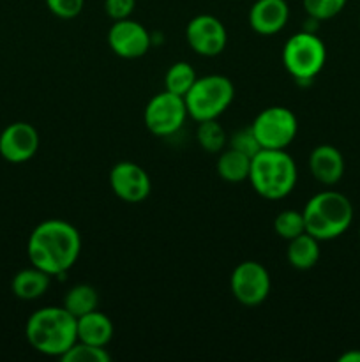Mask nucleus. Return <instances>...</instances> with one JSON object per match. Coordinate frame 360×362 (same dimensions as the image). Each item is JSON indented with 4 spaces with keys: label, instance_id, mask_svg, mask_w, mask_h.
<instances>
[{
    "label": "nucleus",
    "instance_id": "nucleus-10",
    "mask_svg": "<svg viewBox=\"0 0 360 362\" xmlns=\"http://www.w3.org/2000/svg\"><path fill=\"white\" fill-rule=\"evenodd\" d=\"M186 39L201 57H217L224 52L228 32L222 21L212 14H198L187 23Z\"/></svg>",
    "mask_w": 360,
    "mask_h": 362
},
{
    "label": "nucleus",
    "instance_id": "nucleus-5",
    "mask_svg": "<svg viewBox=\"0 0 360 362\" xmlns=\"http://www.w3.org/2000/svg\"><path fill=\"white\" fill-rule=\"evenodd\" d=\"M235 98V85L222 74H207L196 78L191 90L184 95L187 113L196 122L217 119L228 110Z\"/></svg>",
    "mask_w": 360,
    "mask_h": 362
},
{
    "label": "nucleus",
    "instance_id": "nucleus-17",
    "mask_svg": "<svg viewBox=\"0 0 360 362\" xmlns=\"http://www.w3.org/2000/svg\"><path fill=\"white\" fill-rule=\"evenodd\" d=\"M320 240L311 235V233L304 232L302 235L288 240L286 260L296 271H309V269H313L320 262Z\"/></svg>",
    "mask_w": 360,
    "mask_h": 362
},
{
    "label": "nucleus",
    "instance_id": "nucleus-20",
    "mask_svg": "<svg viewBox=\"0 0 360 362\" xmlns=\"http://www.w3.org/2000/svg\"><path fill=\"white\" fill-rule=\"evenodd\" d=\"M99 304V293L94 286L90 285H74L69 292L64 297L62 306L73 315L74 318H80L83 315L90 313V311L97 310Z\"/></svg>",
    "mask_w": 360,
    "mask_h": 362
},
{
    "label": "nucleus",
    "instance_id": "nucleus-15",
    "mask_svg": "<svg viewBox=\"0 0 360 362\" xmlns=\"http://www.w3.org/2000/svg\"><path fill=\"white\" fill-rule=\"evenodd\" d=\"M311 175L325 186H334L344 175V158L334 145H318L309 154Z\"/></svg>",
    "mask_w": 360,
    "mask_h": 362
},
{
    "label": "nucleus",
    "instance_id": "nucleus-7",
    "mask_svg": "<svg viewBox=\"0 0 360 362\" xmlns=\"http://www.w3.org/2000/svg\"><path fill=\"white\" fill-rule=\"evenodd\" d=\"M261 148H286L296 136L299 120L286 106H270L256 115L251 124Z\"/></svg>",
    "mask_w": 360,
    "mask_h": 362
},
{
    "label": "nucleus",
    "instance_id": "nucleus-11",
    "mask_svg": "<svg viewBox=\"0 0 360 362\" xmlns=\"http://www.w3.org/2000/svg\"><path fill=\"white\" fill-rule=\"evenodd\" d=\"M152 37L147 28L131 18L113 21L108 30V45L120 59H140L150 48Z\"/></svg>",
    "mask_w": 360,
    "mask_h": 362
},
{
    "label": "nucleus",
    "instance_id": "nucleus-13",
    "mask_svg": "<svg viewBox=\"0 0 360 362\" xmlns=\"http://www.w3.org/2000/svg\"><path fill=\"white\" fill-rule=\"evenodd\" d=\"M37 129L28 122H13L0 133V156L7 163L20 165L34 158L39 151Z\"/></svg>",
    "mask_w": 360,
    "mask_h": 362
},
{
    "label": "nucleus",
    "instance_id": "nucleus-21",
    "mask_svg": "<svg viewBox=\"0 0 360 362\" xmlns=\"http://www.w3.org/2000/svg\"><path fill=\"white\" fill-rule=\"evenodd\" d=\"M196 78H198V74H196V71H194V67L191 66L189 62H184V60H180V62L172 64V66H169V69L166 71L164 90L184 98V95L191 90V87L194 85Z\"/></svg>",
    "mask_w": 360,
    "mask_h": 362
},
{
    "label": "nucleus",
    "instance_id": "nucleus-14",
    "mask_svg": "<svg viewBox=\"0 0 360 362\" xmlns=\"http://www.w3.org/2000/svg\"><path fill=\"white\" fill-rule=\"evenodd\" d=\"M289 7L286 0H256L249 11V25L256 34L274 35L286 27Z\"/></svg>",
    "mask_w": 360,
    "mask_h": 362
},
{
    "label": "nucleus",
    "instance_id": "nucleus-24",
    "mask_svg": "<svg viewBox=\"0 0 360 362\" xmlns=\"http://www.w3.org/2000/svg\"><path fill=\"white\" fill-rule=\"evenodd\" d=\"M62 362H109L112 354L106 350V346H94L88 343L76 341L62 357Z\"/></svg>",
    "mask_w": 360,
    "mask_h": 362
},
{
    "label": "nucleus",
    "instance_id": "nucleus-8",
    "mask_svg": "<svg viewBox=\"0 0 360 362\" xmlns=\"http://www.w3.org/2000/svg\"><path fill=\"white\" fill-rule=\"evenodd\" d=\"M189 117L184 98L162 90L147 103L143 112L145 127L154 136H169L184 126Z\"/></svg>",
    "mask_w": 360,
    "mask_h": 362
},
{
    "label": "nucleus",
    "instance_id": "nucleus-31",
    "mask_svg": "<svg viewBox=\"0 0 360 362\" xmlns=\"http://www.w3.org/2000/svg\"><path fill=\"white\" fill-rule=\"evenodd\" d=\"M359 23H360V20H359Z\"/></svg>",
    "mask_w": 360,
    "mask_h": 362
},
{
    "label": "nucleus",
    "instance_id": "nucleus-9",
    "mask_svg": "<svg viewBox=\"0 0 360 362\" xmlns=\"http://www.w3.org/2000/svg\"><path fill=\"white\" fill-rule=\"evenodd\" d=\"M270 274L267 269L254 260H246L236 265L229 278V290L232 296L242 306L256 308L265 303L270 293Z\"/></svg>",
    "mask_w": 360,
    "mask_h": 362
},
{
    "label": "nucleus",
    "instance_id": "nucleus-30",
    "mask_svg": "<svg viewBox=\"0 0 360 362\" xmlns=\"http://www.w3.org/2000/svg\"><path fill=\"white\" fill-rule=\"evenodd\" d=\"M359 237H360V228H359Z\"/></svg>",
    "mask_w": 360,
    "mask_h": 362
},
{
    "label": "nucleus",
    "instance_id": "nucleus-29",
    "mask_svg": "<svg viewBox=\"0 0 360 362\" xmlns=\"http://www.w3.org/2000/svg\"><path fill=\"white\" fill-rule=\"evenodd\" d=\"M339 362H360V350H348L339 356Z\"/></svg>",
    "mask_w": 360,
    "mask_h": 362
},
{
    "label": "nucleus",
    "instance_id": "nucleus-27",
    "mask_svg": "<svg viewBox=\"0 0 360 362\" xmlns=\"http://www.w3.org/2000/svg\"><path fill=\"white\" fill-rule=\"evenodd\" d=\"M44 2L49 13L62 20H73L81 14L85 7V0H44Z\"/></svg>",
    "mask_w": 360,
    "mask_h": 362
},
{
    "label": "nucleus",
    "instance_id": "nucleus-23",
    "mask_svg": "<svg viewBox=\"0 0 360 362\" xmlns=\"http://www.w3.org/2000/svg\"><path fill=\"white\" fill-rule=\"evenodd\" d=\"M274 230L281 239L292 240L306 232L304 214L299 211H282L275 216Z\"/></svg>",
    "mask_w": 360,
    "mask_h": 362
},
{
    "label": "nucleus",
    "instance_id": "nucleus-28",
    "mask_svg": "<svg viewBox=\"0 0 360 362\" xmlns=\"http://www.w3.org/2000/svg\"><path fill=\"white\" fill-rule=\"evenodd\" d=\"M134 7H136V0H104V13L113 21L131 18Z\"/></svg>",
    "mask_w": 360,
    "mask_h": 362
},
{
    "label": "nucleus",
    "instance_id": "nucleus-4",
    "mask_svg": "<svg viewBox=\"0 0 360 362\" xmlns=\"http://www.w3.org/2000/svg\"><path fill=\"white\" fill-rule=\"evenodd\" d=\"M302 214L306 232L323 243L337 239L349 228L353 221V205L342 193L323 191L307 202Z\"/></svg>",
    "mask_w": 360,
    "mask_h": 362
},
{
    "label": "nucleus",
    "instance_id": "nucleus-3",
    "mask_svg": "<svg viewBox=\"0 0 360 362\" xmlns=\"http://www.w3.org/2000/svg\"><path fill=\"white\" fill-rule=\"evenodd\" d=\"M296 163L284 148H261L251 159L249 182L265 200H282L296 186Z\"/></svg>",
    "mask_w": 360,
    "mask_h": 362
},
{
    "label": "nucleus",
    "instance_id": "nucleus-22",
    "mask_svg": "<svg viewBox=\"0 0 360 362\" xmlns=\"http://www.w3.org/2000/svg\"><path fill=\"white\" fill-rule=\"evenodd\" d=\"M196 140L205 152L219 154L228 145V134H226L224 127L217 122V119L201 120L198 122Z\"/></svg>",
    "mask_w": 360,
    "mask_h": 362
},
{
    "label": "nucleus",
    "instance_id": "nucleus-6",
    "mask_svg": "<svg viewBox=\"0 0 360 362\" xmlns=\"http://www.w3.org/2000/svg\"><path fill=\"white\" fill-rule=\"evenodd\" d=\"M325 62L327 48L314 32H296L282 46V66L295 80H313L321 73Z\"/></svg>",
    "mask_w": 360,
    "mask_h": 362
},
{
    "label": "nucleus",
    "instance_id": "nucleus-25",
    "mask_svg": "<svg viewBox=\"0 0 360 362\" xmlns=\"http://www.w3.org/2000/svg\"><path fill=\"white\" fill-rule=\"evenodd\" d=\"M348 0H302L307 16L318 21L332 20L346 7Z\"/></svg>",
    "mask_w": 360,
    "mask_h": 362
},
{
    "label": "nucleus",
    "instance_id": "nucleus-19",
    "mask_svg": "<svg viewBox=\"0 0 360 362\" xmlns=\"http://www.w3.org/2000/svg\"><path fill=\"white\" fill-rule=\"evenodd\" d=\"M217 175L221 177L224 182L229 184H240L249 180L251 173V158L242 154V152L235 151V148H224L219 152L217 158Z\"/></svg>",
    "mask_w": 360,
    "mask_h": 362
},
{
    "label": "nucleus",
    "instance_id": "nucleus-2",
    "mask_svg": "<svg viewBox=\"0 0 360 362\" xmlns=\"http://www.w3.org/2000/svg\"><path fill=\"white\" fill-rule=\"evenodd\" d=\"M25 338L35 352L62 357L78 341L76 318L64 306L41 308L28 317Z\"/></svg>",
    "mask_w": 360,
    "mask_h": 362
},
{
    "label": "nucleus",
    "instance_id": "nucleus-16",
    "mask_svg": "<svg viewBox=\"0 0 360 362\" xmlns=\"http://www.w3.org/2000/svg\"><path fill=\"white\" fill-rule=\"evenodd\" d=\"M113 322L108 315L99 310L90 311L83 317L76 318L78 341L88 343L94 346H108L113 339Z\"/></svg>",
    "mask_w": 360,
    "mask_h": 362
},
{
    "label": "nucleus",
    "instance_id": "nucleus-1",
    "mask_svg": "<svg viewBox=\"0 0 360 362\" xmlns=\"http://www.w3.org/2000/svg\"><path fill=\"white\" fill-rule=\"evenodd\" d=\"M81 253V235L64 219H46L32 230L27 243L28 260L52 278H60L74 267Z\"/></svg>",
    "mask_w": 360,
    "mask_h": 362
},
{
    "label": "nucleus",
    "instance_id": "nucleus-26",
    "mask_svg": "<svg viewBox=\"0 0 360 362\" xmlns=\"http://www.w3.org/2000/svg\"><path fill=\"white\" fill-rule=\"evenodd\" d=\"M228 147L235 148V151L242 152V154L249 156L251 159L261 151V145L258 141L256 134H254L253 127H242V129L235 131L232 136L228 138Z\"/></svg>",
    "mask_w": 360,
    "mask_h": 362
},
{
    "label": "nucleus",
    "instance_id": "nucleus-18",
    "mask_svg": "<svg viewBox=\"0 0 360 362\" xmlns=\"http://www.w3.org/2000/svg\"><path fill=\"white\" fill-rule=\"evenodd\" d=\"M52 283V276L37 267H28L16 272L11 281V290L21 300H35L44 296Z\"/></svg>",
    "mask_w": 360,
    "mask_h": 362
},
{
    "label": "nucleus",
    "instance_id": "nucleus-12",
    "mask_svg": "<svg viewBox=\"0 0 360 362\" xmlns=\"http://www.w3.org/2000/svg\"><path fill=\"white\" fill-rule=\"evenodd\" d=\"M109 186L115 197L127 204H140L152 191L148 173L133 161H120L109 170Z\"/></svg>",
    "mask_w": 360,
    "mask_h": 362
}]
</instances>
